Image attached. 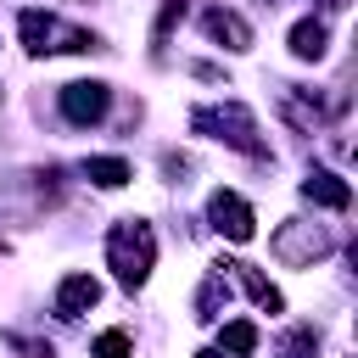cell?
I'll return each mask as SVG.
<instances>
[{
  "label": "cell",
  "instance_id": "9c48e42d",
  "mask_svg": "<svg viewBox=\"0 0 358 358\" xmlns=\"http://www.w3.org/2000/svg\"><path fill=\"white\" fill-rule=\"evenodd\" d=\"M101 302V280L95 274H62L56 285V319H84Z\"/></svg>",
  "mask_w": 358,
  "mask_h": 358
},
{
  "label": "cell",
  "instance_id": "30bf717a",
  "mask_svg": "<svg viewBox=\"0 0 358 358\" xmlns=\"http://www.w3.org/2000/svg\"><path fill=\"white\" fill-rule=\"evenodd\" d=\"M302 196H308L313 207H330V213H347V207H352V185H347L341 173H330V168H308Z\"/></svg>",
  "mask_w": 358,
  "mask_h": 358
},
{
  "label": "cell",
  "instance_id": "52a82bcc",
  "mask_svg": "<svg viewBox=\"0 0 358 358\" xmlns=\"http://www.w3.org/2000/svg\"><path fill=\"white\" fill-rule=\"evenodd\" d=\"M201 28H207V39L213 45H224V50H252V22L241 17V11H229V6H207L201 11Z\"/></svg>",
  "mask_w": 358,
  "mask_h": 358
},
{
  "label": "cell",
  "instance_id": "d6986e66",
  "mask_svg": "<svg viewBox=\"0 0 358 358\" xmlns=\"http://www.w3.org/2000/svg\"><path fill=\"white\" fill-rule=\"evenodd\" d=\"M319 6H324V11H341V6H347V0H319Z\"/></svg>",
  "mask_w": 358,
  "mask_h": 358
},
{
  "label": "cell",
  "instance_id": "ba28073f",
  "mask_svg": "<svg viewBox=\"0 0 358 358\" xmlns=\"http://www.w3.org/2000/svg\"><path fill=\"white\" fill-rule=\"evenodd\" d=\"M274 106H280V117L296 129V134H319L324 129V106L313 101V90H296V84H280V95H274Z\"/></svg>",
  "mask_w": 358,
  "mask_h": 358
},
{
  "label": "cell",
  "instance_id": "277c9868",
  "mask_svg": "<svg viewBox=\"0 0 358 358\" xmlns=\"http://www.w3.org/2000/svg\"><path fill=\"white\" fill-rule=\"evenodd\" d=\"M268 252L285 263V268H313L319 257H330V229L324 224H308V218H285L268 241Z\"/></svg>",
  "mask_w": 358,
  "mask_h": 358
},
{
  "label": "cell",
  "instance_id": "5b68a950",
  "mask_svg": "<svg viewBox=\"0 0 358 358\" xmlns=\"http://www.w3.org/2000/svg\"><path fill=\"white\" fill-rule=\"evenodd\" d=\"M56 106H62V117H67L73 129H95V123L106 117V106H112V90H106L101 78H73V84H62Z\"/></svg>",
  "mask_w": 358,
  "mask_h": 358
},
{
  "label": "cell",
  "instance_id": "e0dca14e",
  "mask_svg": "<svg viewBox=\"0 0 358 358\" xmlns=\"http://www.w3.org/2000/svg\"><path fill=\"white\" fill-rule=\"evenodd\" d=\"M280 358H319L313 330H291V341H285V352H280Z\"/></svg>",
  "mask_w": 358,
  "mask_h": 358
},
{
  "label": "cell",
  "instance_id": "44dd1931",
  "mask_svg": "<svg viewBox=\"0 0 358 358\" xmlns=\"http://www.w3.org/2000/svg\"><path fill=\"white\" fill-rule=\"evenodd\" d=\"M0 252H6V235H0Z\"/></svg>",
  "mask_w": 358,
  "mask_h": 358
},
{
  "label": "cell",
  "instance_id": "9a60e30c",
  "mask_svg": "<svg viewBox=\"0 0 358 358\" xmlns=\"http://www.w3.org/2000/svg\"><path fill=\"white\" fill-rule=\"evenodd\" d=\"M218 352H229V358L257 352V324H252V319H229V324H224V336H218Z\"/></svg>",
  "mask_w": 358,
  "mask_h": 358
},
{
  "label": "cell",
  "instance_id": "ffe728a7",
  "mask_svg": "<svg viewBox=\"0 0 358 358\" xmlns=\"http://www.w3.org/2000/svg\"><path fill=\"white\" fill-rule=\"evenodd\" d=\"M196 358H224V352H218V347H207V352H196Z\"/></svg>",
  "mask_w": 358,
  "mask_h": 358
},
{
  "label": "cell",
  "instance_id": "8fae6325",
  "mask_svg": "<svg viewBox=\"0 0 358 358\" xmlns=\"http://www.w3.org/2000/svg\"><path fill=\"white\" fill-rule=\"evenodd\" d=\"M218 268H224L229 280H241V291H246V296H252L263 313H285V296L268 285V274H257V268H252V263H241V257H224Z\"/></svg>",
  "mask_w": 358,
  "mask_h": 358
},
{
  "label": "cell",
  "instance_id": "2e32d148",
  "mask_svg": "<svg viewBox=\"0 0 358 358\" xmlns=\"http://www.w3.org/2000/svg\"><path fill=\"white\" fill-rule=\"evenodd\" d=\"M95 358H129V330H101L95 336Z\"/></svg>",
  "mask_w": 358,
  "mask_h": 358
},
{
  "label": "cell",
  "instance_id": "7a4b0ae2",
  "mask_svg": "<svg viewBox=\"0 0 358 358\" xmlns=\"http://www.w3.org/2000/svg\"><path fill=\"white\" fill-rule=\"evenodd\" d=\"M17 34H22V50H28V56H78V50H101L95 34H84V28L62 22L56 11H39V6H28V11L17 17Z\"/></svg>",
  "mask_w": 358,
  "mask_h": 358
},
{
  "label": "cell",
  "instance_id": "7c38bea8",
  "mask_svg": "<svg viewBox=\"0 0 358 358\" xmlns=\"http://www.w3.org/2000/svg\"><path fill=\"white\" fill-rule=\"evenodd\" d=\"M224 308H229V274L213 263L207 280H201V291H196V319L213 324V319H224Z\"/></svg>",
  "mask_w": 358,
  "mask_h": 358
},
{
  "label": "cell",
  "instance_id": "8992f818",
  "mask_svg": "<svg viewBox=\"0 0 358 358\" xmlns=\"http://www.w3.org/2000/svg\"><path fill=\"white\" fill-rule=\"evenodd\" d=\"M207 218H213V229H218L224 241H235V246H246V241L257 235V218H252V207H246L235 190H213V196H207Z\"/></svg>",
  "mask_w": 358,
  "mask_h": 358
},
{
  "label": "cell",
  "instance_id": "6da1fadb",
  "mask_svg": "<svg viewBox=\"0 0 358 358\" xmlns=\"http://www.w3.org/2000/svg\"><path fill=\"white\" fill-rule=\"evenodd\" d=\"M106 268L117 274L123 291H140L151 280V268H157V235H151L145 218H117L106 229Z\"/></svg>",
  "mask_w": 358,
  "mask_h": 358
},
{
  "label": "cell",
  "instance_id": "4fadbf2b",
  "mask_svg": "<svg viewBox=\"0 0 358 358\" xmlns=\"http://www.w3.org/2000/svg\"><path fill=\"white\" fill-rule=\"evenodd\" d=\"M330 50V28L319 22V17H302L296 28H291V56H302V62H319Z\"/></svg>",
  "mask_w": 358,
  "mask_h": 358
},
{
  "label": "cell",
  "instance_id": "5bb4252c",
  "mask_svg": "<svg viewBox=\"0 0 358 358\" xmlns=\"http://www.w3.org/2000/svg\"><path fill=\"white\" fill-rule=\"evenodd\" d=\"M84 179L101 185V190H123V185L134 179V168H129L123 157H90V162H84Z\"/></svg>",
  "mask_w": 358,
  "mask_h": 358
},
{
  "label": "cell",
  "instance_id": "ac0fdd59",
  "mask_svg": "<svg viewBox=\"0 0 358 358\" xmlns=\"http://www.w3.org/2000/svg\"><path fill=\"white\" fill-rule=\"evenodd\" d=\"M185 6H190V0H162V11H157V39H168V28L185 17Z\"/></svg>",
  "mask_w": 358,
  "mask_h": 358
},
{
  "label": "cell",
  "instance_id": "3957f363",
  "mask_svg": "<svg viewBox=\"0 0 358 358\" xmlns=\"http://www.w3.org/2000/svg\"><path fill=\"white\" fill-rule=\"evenodd\" d=\"M190 129H196V134H207V140H224V145H235L241 157H263V151H268V145H263V134H257V117H252V106H241V101L196 106V112H190Z\"/></svg>",
  "mask_w": 358,
  "mask_h": 358
}]
</instances>
